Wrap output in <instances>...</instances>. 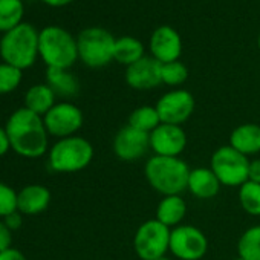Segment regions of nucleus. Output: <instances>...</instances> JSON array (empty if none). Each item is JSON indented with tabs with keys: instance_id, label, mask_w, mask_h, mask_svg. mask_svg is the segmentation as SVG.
Here are the masks:
<instances>
[{
	"instance_id": "f3484780",
	"label": "nucleus",
	"mask_w": 260,
	"mask_h": 260,
	"mask_svg": "<svg viewBox=\"0 0 260 260\" xmlns=\"http://www.w3.org/2000/svg\"><path fill=\"white\" fill-rule=\"evenodd\" d=\"M220 181L211 169L199 167L190 170L187 190L199 199H211L220 190Z\"/></svg>"
},
{
	"instance_id": "f704fd0d",
	"label": "nucleus",
	"mask_w": 260,
	"mask_h": 260,
	"mask_svg": "<svg viewBox=\"0 0 260 260\" xmlns=\"http://www.w3.org/2000/svg\"><path fill=\"white\" fill-rule=\"evenodd\" d=\"M42 2L48 7H52V8H61V7L72 4L74 0H42Z\"/></svg>"
},
{
	"instance_id": "f8f14e48",
	"label": "nucleus",
	"mask_w": 260,
	"mask_h": 260,
	"mask_svg": "<svg viewBox=\"0 0 260 260\" xmlns=\"http://www.w3.org/2000/svg\"><path fill=\"white\" fill-rule=\"evenodd\" d=\"M150 149V134L141 132L132 125H125L118 130L113 138L115 155L125 162H132L143 158Z\"/></svg>"
},
{
	"instance_id": "39448f33",
	"label": "nucleus",
	"mask_w": 260,
	"mask_h": 260,
	"mask_svg": "<svg viewBox=\"0 0 260 260\" xmlns=\"http://www.w3.org/2000/svg\"><path fill=\"white\" fill-rule=\"evenodd\" d=\"M93 158L92 144L81 137L58 140L49 150V167L58 173H75L86 169Z\"/></svg>"
},
{
	"instance_id": "393cba45",
	"label": "nucleus",
	"mask_w": 260,
	"mask_h": 260,
	"mask_svg": "<svg viewBox=\"0 0 260 260\" xmlns=\"http://www.w3.org/2000/svg\"><path fill=\"white\" fill-rule=\"evenodd\" d=\"M237 252L242 260H260V225L248 228L240 236Z\"/></svg>"
},
{
	"instance_id": "6e6552de",
	"label": "nucleus",
	"mask_w": 260,
	"mask_h": 260,
	"mask_svg": "<svg viewBox=\"0 0 260 260\" xmlns=\"http://www.w3.org/2000/svg\"><path fill=\"white\" fill-rule=\"evenodd\" d=\"M172 230L156 219H150L140 225L134 237L135 252L141 260H155L164 257L170 249Z\"/></svg>"
},
{
	"instance_id": "9b49d317",
	"label": "nucleus",
	"mask_w": 260,
	"mask_h": 260,
	"mask_svg": "<svg viewBox=\"0 0 260 260\" xmlns=\"http://www.w3.org/2000/svg\"><path fill=\"white\" fill-rule=\"evenodd\" d=\"M194 96L188 90L175 89L164 93L158 100L155 107L162 124L181 125L191 116V113L194 112Z\"/></svg>"
},
{
	"instance_id": "2eb2a0df",
	"label": "nucleus",
	"mask_w": 260,
	"mask_h": 260,
	"mask_svg": "<svg viewBox=\"0 0 260 260\" xmlns=\"http://www.w3.org/2000/svg\"><path fill=\"white\" fill-rule=\"evenodd\" d=\"M125 83L135 90H150L158 87L161 80V63L153 57H143L137 63L127 66Z\"/></svg>"
},
{
	"instance_id": "4c0bfd02",
	"label": "nucleus",
	"mask_w": 260,
	"mask_h": 260,
	"mask_svg": "<svg viewBox=\"0 0 260 260\" xmlns=\"http://www.w3.org/2000/svg\"><path fill=\"white\" fill-rule=\"evenodd\" d=\"M233 260H242V258H240V257H237V258H233Z\"/></svg>"
},
{
	"instance_id": "c756f323",
	"label": "nucleus",
	"mask_w": 260,
	"mask_h": 260,
	"mask_svg": "<svg viewBox=\"0 0 260 260\" xmlns=\"http://www.w3.org/2000/svg\"><path fill=\"white\" fill-rule=\"evenodd\" d=\"M13 231L7 226L4 220H0V252H4L11 248L13 243Z\"/></svg>"
},
{
	"instance_id": "9d476101",
	"label": "nucleus",
	"mask_w": 260,
	"mask_h": 260,
	"mask_svg": "<svg viewBox=\"0 0 260 260\" xmlns=\"http://www.w3.org/2000/svg\"><path fill=\"white\" fill-rule=\"evenodd\" d=\"M45 125L48 134L58 140L74 137L83 125V112L72 103H57L45 116Z\"/></svg>"
},
{
	"instance_id": "e433bc0d",
	"label": "nucleus",
	"mask_w": 260,
	"mask_h": 260,
	"mask_svg": "<svg viewBox=\"0 0 260 260\" xmlns=\"http://www.w3.org/2000/svg\"><path fill=\"white\" fill-rule=\"evenodd\" d=\"M257 45H258V51H260V34H258V39H257Z\"/></svg>"
},
{
	"instance_id": "a211bd4d",
	"label": "nucleus",
	"mask_w": 260,
	"mask_h": 260,
	"mask_svg": "<svg viewBox=\"0 0 260 260\" xmlns=\"http://www.w3.org/2000/svg\"><path fill=\"white\" fill-rule=\"evenodd\" d=\"M230 146L245 156L260 152V125L246 122L237 125L230 135Z\"/></svg>"
},
{
	"instance_id": "ddd939ff",
	"label": "nucleus",
	"mask_w": 260,
	"mask_h": 260,
	"mask_svg": "<svg viewBox=\"0 0 260 260\" xmlns=\"http://www.w3.org/2000/svg\"><path fill=\"white\" fill-rule=\"evenodd\" d=\"M187 147V134L181 125L159 124L150 134V149L158 156L179 158Z\"/></svg>"
},
{
	"instance_id": "cd10ccee",
	"label": "nucleus",
	"mask_w": 260,
	"mask_h": 260,
	"mask_svg": "<svg viewBox=\"0 0 260 260\" xmlns=\"http://www.w3.org/2000/svg\"><path fill=\"white\" fill-rule=\"evenodd\" d=\"M23 78V71L8 64L0 63V95H7L14 92Z\"/></svg>"
},
{
	"instance_id": "f257e3e1",
	"label": "nucleus",
	"mask_w": 260,
	"mask_h": 260,
	"mask_svg": "<svg viewBox=\"0 0 260 260\" xmlns=\"http://www.w3.org/2000/svg\"><path fill=\"white\" fill-rule=\"evenodd\" d=\"M11 150L23 158H40L48 152V138L43 116L26 107L14 110L5 125Z\"/></svg>"
},
{
	"instance_id": "bb28decb",
	"label": "nucleus",
	"mask_w": 260,
	"mask_h": 260,
	"mask_svg": "<svg viewBox=\"0 0 260 260\" xmlns=\"http://www.w3.org/2000/svg\"><path fill=\"white\" fill-rule=\"evenodd\" d=\"M187 78H188V69L179 60L161 64V80L164 84L176 87L184 84Z\"/></svg>"
},
{
	"instance_id": "aec40b11",
	"label": "nucleus",
	"mask_w": 260,
	"mask_h": 260,
	"mask_svg": "<svg viewBox=\"0 0 260 260\" xmlns=\"http://www.w3.org/2000/svg\"><path fill=\"white\" fill-rule=\"evenodd\" d=\"M55 92L46 83L34 84L25 93V107L40 116H45L55 106Z\"/></svg>"
},
{
	"instance_id": "c85d7f7f",
	"label": "nucleus",
	"mask_w": 260,
	"mask_h": 260,
	"mask_svg": "<svg viewBox=\"0 0 260 260\" xmlns=\"http://www.w3.org/2000/svg\"><path fill=\"white\" fill-rule=\"evenodd\" d=\"M17 211V191L5 182H0V217Z\"/></svg>"
},
{
	"instance_id": "4be33fe9",
	"label": "nucleus",
	"mask_w": 260,
	"mask_h": 260,
	"mask_svg": "<svg viewBox=\"0 0 260 260\" xmlns=\"http://www.w3.org/2000/svg\"><path fill=\"white\" fill-rule=\"evenodd\" d=\"M144 55V45L141 40L124 36L116 39L115 42V49H113V60L118 61L119 64H124L125 68L137 63L141 60Z\"/></svg>"
},
{
	"instance_id": "7ed1b4c3",
	"label": "nucleus",
	"mask_w": 260,
	"mask_h": 260,
	"mask_svg": "<svg viewBox=\"0 0 260 260\" xmlns=\"http://www.w3.org/2000/svg\"><path fill=\"white\" fill-rule=\"evenodd\" d=\"M39 32L31 23H20L0 39V57L20 71L31 68L39 58Z\"/></svg>"
},
{
	"instance_id": "b1692460",
	"label": "nucleus",
	"mask_w": 260,
	"mask_h": 260,
	"mask_svg": "<svg viewBox=\"0 0 260 260\" xmlns=\"http://www.w3.org/2000/svg\"><path fill=\"white\" fill-rule=\"evenodd\" d=\"M161 124V118L158 115L156 107L153 106H141L135 109L128 116V125L146 134H152L153 130Z\"/></svg>"
},
{
	"instance_id": "423d86ee",
	"label": "nucleus",
	"mask_w": 260,
	"mask_h": 260,
	"mask_svg": "<svg viewBox=\"0 0 260 260\" xmlns=\"http://www.w3.org/2000/svg\"><path fill=\"white\" fill-rule=\"evenodd\" d=\"M115 42L116 39L104 28H86L77 37L78 58L92 69L107 66L113 60Z\"/></svg>"
},
{
	"instance_id": "f03ea898",
	"label": "nucleus",
	"mask_w": 260,
	"mask_h": 260,
	"mask_svg": "<svg viewBox=\"0 0 260 260\" xmlns=\"http://www.w3.org/2000/svg\"><path fill=\"white\" fill-rule=\"evenodd\" d=\"M144 175L153 190L164 196H175L187 190L190 169L181 158L155 155L147 161Z\"/></svg>"
},
{
	"instance_id": "6ab92c4d",
	"label": "nucleus",
	"mask_w": 260,
	"mask_h": 260,
	"mask_svg": "<svg viewBox=\"0 0 260 260\" xmlns=\"http://www.w3.org/2000/svg\"><path fill=\"white\" fill-rule=\"evenodd\" d=\"M187 214V204L181 194L164 196L156 208V220L164 223L169 228H176L184 220Z\"/></svg>"
},
{
	"instance_id": "5701e85b",
	"label": "nucleus",
	"mask_w": 260,
	"mask_h": 260,
	"mask_svg": "<svg viewBox=\"0 0 260 260\" xmlns=\"http://www.w3.org/2000/svg\"><path fill=\"white\" fill-rule=\"evenodd\" d=\"M23 0H0V32H8L23 23Z\"/></svg>"
},
{
	"instance_id": "473e14b6",
	"label": "nucleus",
	"mask_w": 260,
	"mask_h": 260,
	"mask_svg": "<svg viewBox=\"0 0 260 260\" xmlns=\"http://www.w3.org/2000/svg\"><path fill=\"white\" fill-rule=\"evenodd\" d=\"M8 150H11V144H10V138L5 127H0V156H4L8 153Z\"/></svg>"
},
{
	"instance_id": "c9c22d12",
	"label": "nucleus",
	"mask_w": 260,
	"mask_h": 260,
	"mask_svg": "<svg viewBox=\"0 0 260 260\" xmlns=\"http://www.w3.org/2000/svg\"><path fill=\"white\" fill-rule=\"evenodd\" d=\"M155 260H170V258H167V257L164 255V257H158V258H155Z\"/></svg>"
},
{
	"instance_id": "20e7f679",
	"label": "nucleus",
	"mask_w": 260,
	"mask_h": 260,
	"mask_svg": "<svg viewBox=\"0 0 260 260\" xmlns=\"http://www.w3.org/2000/svg\"><path fill=\"white\" fill-rule=\"evenodd\" d=\"M39 57L48 68L69 69L78 60L77 39L61 26H46L39 32Z\"/></svg>"
},
{
	"instance_id": "7c9ffc66",
	"label": "nucleus",
	"mask_w": 260,
	"mask_h": 260,
	"mask_svg": "<svg viewBox=\"0 0 260 260\" xmlns=\"http://www.w3.org/2000/svg\"><path fill=\"white\" fill-rule=\"evenodd\" d=\"M248 181L260 184V159L249 161V169H248Z\"/></svg>"
},
{
	"instance_id": "72a5a7b5",
	"label": "nucleus",
	"mask_w": 260,
	"mask_h": 260,
	"mask_svg": "<svg viewBox=\"0 0 260 260\" xmlns=\"http://www.w3.org/2000/svg\"><path fill=\"white\" fill-rule=\"evenodd\" d=\"M0 260H26L23 252L16 248H10L4 252H0Z\"/></svg>"
},
{
	"instance_id": "a878e982",
	"label": "nucleus",
	"mask_w": 260,
	"mask_h": 260,
	"mask_svg": "<svg viewBox=\"0 0 260 260\" xmlns=\"http://www.w3.org/2000/svg\"><path fill=\"white\" fill-rule=\"evenodd\" d=\"M239 201L242 208L251 216H260V184L246 181L239 187Z\"/></svg>"
},
{
	"instance_id": "4468645a",
	"label": "nucleus",
	"mask_w": 260,
	"mask_h": 260,
	"mask_svg": "<svg viewBox=\"0 0 260 260\" xmlns=\"http://www.w3.org/2000/svg\"><path fill=\"white\" fill-rule=\"evenodd\" d=\"M149 48L152 57L158 60L161 64L172 63L178 61L182 54V40L175 28L162 25L152 32Z\"/></svg>"
},
{
	"instance_id": "dca6fc26",
	"label": "nucleus",
	"mask_w": 260,
	"mask_h": 260,
	"mask_svg": "<svg viewBox=\"0 0 260 260\" xmlns=\"http://www.w3.org/2000/svg\"><path fill=\"white\" fill-rule=\"evenodd\" d=\"M51 204V191L40 184L23 187L17 193V211L28 216L43 213Z\"/></svg>"
},
{
	"instance_id": "2f4dec72",
	"label": "nucleus",
	"mask_w": 260,
	"mask_h": 260,
	"mask_svg": "<svg viewBox=\"0 0 260 260\" xmlns=\"http://www.w3.org/2000/svg\"><path fill=\"white\" fill-rule=\"evenodd\" d=\"M4 222L7 223V226H8L11 231L19 230V228L22 226V213L14 211V213H11L10 216L4 217Z\"/></svg>"
},
{
	"instance_id": "0eeeda50",
	"label": "nucleus",
	"mask_w": 260,
	"mask_h": 260,
	"mask_svg": "<svg viewBox=\"0 0 260 260\" xmlns=\"http://www.w3.org/2000/svg\"><path fill=\"white\" fill-rule=\"evenodd\" d=\"M210 169L225 187H240L248 181L249 161L230 144L219 147L211 156Z\"/></svg>"
},
{
	"instance_id": "1a4fd4ad",
	"label": "nucleus",
	"mask_w": 260,
	"mask_h": 260,
	"mask_svg": "<svg viewBox=\"0 0 260 260\" xmlns=\"http://www.w3.org/2000/svg\"><path fill=\"white\" fill-rule=\"evenodd\" d=\"M208 249L205 234L193 225H179L170 233V251L179 260H201Z\"/></svg>"
},
{
	"instance_id": "412c9836",
	"label": "nucleus",
	"mask_w": 260,
	"mask_h": 260,
	"mask_svg": "<svg viewBox=\"0 0 260 260\" xmlns=\"http://www.w3.org/2000/svg\"><path fill=\"white\" fill-rule=\"evenodd\" d=\"M46 84L60 96H74L80 90L78 80L68 69L48 68L46 69Z\"/></svg>"
}]
</instances>
